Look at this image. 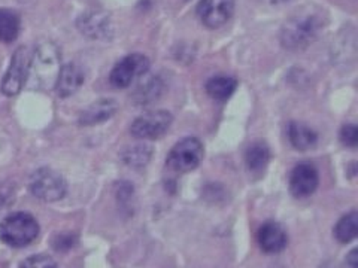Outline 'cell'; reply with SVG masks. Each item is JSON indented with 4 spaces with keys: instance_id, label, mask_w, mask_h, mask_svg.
Wrapping results in <instances>:
<instances>
[{
    "instance_id": "obj_1",
    "label": "cell",
    "mask_w": 358,
    "mask_h": 268,
    "mask_svg": "<svg viewBox=\"0 0 358 268\" xmlns=\"http://www.w3.org/2000/svg\"><path fill=\"white\" fill-rule=\"evenodd\" d=\"M318 10L306 9L291 17L282 27L281 40L288 50L306 48L324 29V18Z\"/></svg>"
},
{
    "instance_id": "obj_2",
    "label": "cell",
    "mask_w": 358,
    "mask_h": 268,
    "mask_svg": "<svg viewBox=\"0 0 358 268\" xmlns=\"http://www.w3.org/2000/svg\"><path fill=\"white\" fill-rule=\"evenodd\" d=\"M62 69L60 52L52 42H43L31 55L30 82L35 88L51 89L57 84V77Z\"/></svg>"
},
{
    "instance_id": "obj_3",
    "label": "cell",
    "mask_w": 358,
    "mask_h": 268,
    "mask_svg": "<svg viewBox=\"0 0 358 268\" xmlns=\"http://www.w3.org/2000/svg\"><path fill=\"white\" fill-rule=\"evenodd\" d=\"M38 221L24 211H17L0 222V239L13 248H24L38 237Z\"/></svg>"
},
{
    "instance_id": "obj_4",
    "label": "cell",
    "mask_w": 358,
    "mask_h": 268,
    "mask_svg": "<svg viewBox=\"0 0 358 268\" xmlns=\"http://www.w3.org/2000/svg\"><path fill=\"white\" fill-rule=\"evenodd\" d=\"M203 160V147L196 137H185L178 142L167 155L166 164L176 173L194 170Z\"/></svg>"
},
{
    "instance_id": "obj_5",
    "label": "cell",
    "mask_w": 358,
    "mask_h": 268,
    "mask_svg": "<svg viewBox=\"0 0 358 268\" xmlns=\"http://www.w3.org/2000/svg\"><path fill=\"white\" fill-rule=\"evenodd\" d=\"M30 191L42 201H59L66 195L67 186L63 176L51 169H41L30 177Z\"/></svg>"
},
{
    "instance_id": "obj_6",
    "label": "cell",
    "mask_w": 358,
    "mask_h": 268,
    "mask_svg": "<svg viewBox=\"0 0 358 268\" xmlns=\"http://www.w3.org/2000/svg\"><path fill=\"white\" fill-rule=\"evenodd\" d=\"M31 51L29 47H20L10 59V64L5 73L2 81V91L6 96L18 94L26 81L29 80L30 63H31Z\"/></svg>"
},
{
    "instance_id": "obj_7",
    "label": "cell",
    "mask_w": 358,
    "mask_h": 268,
    "mask_svg": "<svg viewBox=\"0 0 358 268\" xmlns=\"http://www.w3.org/2000/svg\"><path fill=\"white\" fill-rule=\"evenodd\" d=\"M173 118L167 110H152L134 119L130 131L136 139L154 140L169 130Z\"/></svg>"
},
{
    "instance_id": "obj_8",
    "label": "cell",
    "mask_w": 358,
    "mask_h": 268,
    "mask_svg": "<svg viewBox=\"0 0 358 268\" xmlns=\"http://www.w3.org/2000/svg\"><path fill=\"white\" fill-rule=\"evenodd\" d=\"M150 69V60L142 54H131L120 60L110 72L109 81L115 88H127L138 77L147 75Z\"/></svg>"
},
{
    "instance_id": "obj_9",
    "label": "cell",
    "mask_w": 358,
    "mask_h": 268,
    "mask_svg": "<svg viewBox=\"0 0 358 268\" xmlns=\"http://www.w3.org/2000/svg\"><path fill=\"white\" fill-rule=\"evenodd\" d=\"M234 13V0H200L197 15L209 29L226 24Z\"/></svg>"
},
{
    "instance_id": "obj_10",
    "label": "cell",
    "mask_w": 358,
    "mask_h": 268,
    "mask_svg": "<svg viewBox=\"0 0 358 268\" xmlns=\"http://www.w3.org/2000/svg\"><path fill=\"white\" fill-rule=\"evenodd\" d=\"M318 172L309 163H301L296 165L289 176V189L294 197L305 198L315 193L318 186Z\"/></svg>"
},
{
    "instance_id": "obj_11",
    "label": "cell",
    "mask_w": 358,
    "mask_h": 268,
    "mask_svg": "<svg viewBox=\"0 0 358 268\" xmlns=\"http://www.w3.org/2000/svg\"><path fill=\"white\" fill-rule=\"evenodd\" d=\"M257 240L263 252L266 253H278L287 248L288 237L284 228L276 222H266L260 227Z\"/></svg>"
},
{
    "instance_id": "obj_12",
    "label": "cell",
    "mask_w": 358,
    "mask_h": 268,
    "mask_svg": "<svg viewBox=\"0 0 358 268\" xmlns=\"http://www.w3.org/2000/svg\"><path fill=\"white\" fill-rule=\"evenodd\" d=\"M118 110V103L112 98H102L97 100L96 103L88 106L80 118L81 126H96L102 124L109 118L114 117Z\"/></svg>"
},
{
    "instance_id": "obj_13",
    "label": "cell",
    "mask_w": 358,
    "mask_h": 268,
    "mask_svg": "<svg viewBox=\"0 0 358 268\" xmlns=\"http://www.w3.org/2000/svg\"><path fill=\"white\" fill-rule=\"evenodd\" d=\"M83 84H84V72L80 66L75 63L62 66L59 77H57V84H55L59 96L69 97L75 94Z\"/></svg>"
},
{
    "instance_id": "obj_14",
    "label": "cell",
    "mask_w": 358,
    "mask_h": 268,
    "mask_svg": "<svg viewBox=\"0 0 358 268\" xmlns=\"http://www.w3.org/2000/svg\"><path fill=\"white\" fill-rule=\"evenodd\" d=\"M80 29L90 38H99V39L106 38L109 36V30H110L109 18L105 14H99V13L85 14L81 17Z\"/></svg>"
},
{
    "instance_id": "obj_15",
    "label": "cell",
    "mask_w": 358,
    "mask_h": 268,
    "mask_svg": "<svg viewBox=\"0 0 358 268\" xmlns=\"http://www.w3.org/2000/svg\"><path fill=\"white\" fill-rule=\"evenodd\" d=\"M288 137L293 147L299 151H306L317 143V134L305 124L300 122H289Z\"/></svg>"
},
{
    "instance_id": "obj_16",
    "label": "cell",
    "mask_w": 358,
    "mask_h": 268,
    "mask_svg": "<svg viewBox=\"0 0 358 268\" xmlns=\"http://www.w3.org/2000/svg\"><path fill=\"white\" fill-rule=\"evenodd\" d=\"M236 80L231 76H214L210 77L206 84V91L208 94L218 100V102H222V100H227L236 89Z\"/></svg>"
},
{
    "instance_id": "obj_17",
    "label": "cell",
    "mask_w": 358,
    "mask_h": 268,
    "mask_svg": "<svg viewBox=\"0 0 358 268\" xmlns=\"http://www.w3.org/2000/svg\"><path fill=\"white\" fill-rule=\"evenodd\" d=\"M20 17L10 9H0V42L10 43L20 35Z\"/></svg>"
},
{
    "instance_id": "obj_18",
    "label": "cell",
    "mask_w": 358,
    "mask_h": 268,
    "mask_svg": "<svg viewBox=\"0 0 358 268\" xmlns=\"http://www.w3.org/2000/svg\"><path fill=\"white\" fill-rule=\"evenodd\" d=\"M163 93V82L159 77H150L143 84L134 89L133 102L136 105H150L154 100L159 98Z\"/></svg>"
},
{
    "instance_id": "obj_19",
    "label": "cell",
    "mask_w": 358,
    "mask_h": 268,
    "mask_svg": "<svg viewBox=\"0 0 358 268\" xmlns=\"http://www.w3.org/2000/svg\"><path fill=\"white\" fill-rule=\"evenodd\" d=\"M268 160H271V151H268V148L262 142L252 143L250 144V148L246 149L245 161L246 165H248V169L252 172L263 170Z\"/></svg>"
},
{
    "instance_id": "obj_20",
    "label": "cell",
    "mask_w": 358,
    "mask_h": 268,
    "mask_svg": "<svg viewBox=\"0 0 358 268\" xmlns=\"http://www.w3.org/2000/svg\"><path fill=\"white\" fill-rule=\"evenodd\" d=\"M358 234V214L351 211V214L345 215L339 219L334 227V237L341 243H350L352 241Z\"/></svg>"
},
{
    "instance_id": "obj_21",
    "label": "cell",
    "mask_w": 358,
    "mask_h": 268,
    "mask_svg": "<svg viewBox=\"0 0 358 268\" xmlns=\"http://www.w3.org/2000/svg\"><path fill=\"white\" fill-rule=\"evenodd\" d=\"M151 155H152L151 148L145 147V144H134V147L124 149L121 154L122 161L131 167L145 165L151 160Z\"/></svg>"
},
{
    "instance_id": "obj_22",
    "label": "cell",
    "mask_w": 358,
    "mask_h": 268,
    "mask_svg": "<svg viewBox=\"0 0 358 268\" xmlns=\"http://www.w3.org/2000/svg\"><path fill=\"white\" fill-rule=\"evenodd\" d=\"M21 268H57V265L48 255H33L21 262Z\"/></svg>"
},
{
    "instance_id": "obj_23",
    "label": "cell",
    "mask_w": 358,
    "mask_h": 268,
    "mask_svg": "<svg viewBox=\"0 0 358 268\" xmlns=\"http://www.w3.org/2000/svg\"><path fill=\"white\" fill-rule=\"evenodd\" d=\"M341 140H342L343 144H346V147H350V148L357 147V143H358V128L355 126H352V124L345 126L341 130Z\"/></svg>"
},
{
    "instance_id": "obj_24",
    "label": "cell",
    "mask_w": 358,
    "mask_h": 268,
    "mask_svg": "<svg viewBox=\"0 0 358 268\" xmlns=\"http://www.w3.org/2000/svg\"><path fill=\"white\" fill-rule=\"evenodd\" d=\"M75 244V236L73 234H60L57 236V239H54V249L55 251H69L71 248H73Z\"/></svg>"
},
{
    "instance_id": "obj_25",
    "label": "cell",
    "mask_w": 358,
    "mask_h": 268,
    "mask_svg": "<svg viewBox=\"0 0 358 268\" xmlns=\"http://www.w3.org/2000/svg\"><path fill=\"white\" fill-rule=\"evenodd\" d=\"M346 262L351 268H358V251L354 249L350 252V255L346 256Z\"/></svg>"
},
{
    "instance_id": "obj_26",
    "label": "cell",
    "mask_w": 358,
    "mask_h": 268,
    "mask_svg": "<svg viewBox=\"0 0 358 268\" xmlns=\"http://www.w3.org/2000/svg\"><path fill=\"white\" fill-rule=\"evenodd\" d=\"M264 2L271 3V5H279V3H284V2H287V0H264Z\"/></svg>"
}]
</instances>
